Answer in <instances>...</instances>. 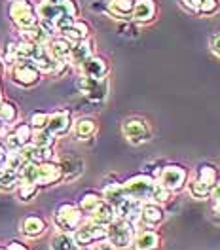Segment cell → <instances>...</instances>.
<instances>
[{
    "instance_id": "8d00e7d4",
    "label": "cell",
    "mask_w": 220,
    "mask_h": 250,
    "mask_svg": "<svg viewBox=\"0 0 220 250\" xmlns=\"http://www.w3.org/2000/svg\"><path fill=\"white\" fill-rule=\"evenodd\" d=\"M72 23H74V17L66 16V14H61V16L57 17L55 21H53V29H55L57 32H61V34H63V32L66 31L70 25H72Z\"/></svg>"
},
{
    "instance_id": "52a82bcc",
    "label": "cell",
    "mask_w": 220,
    "mask_h": 250,
    "mask_svg": "<svg viewBox=\"0 0 220 250\" xmlns=\"http://www.w3.org/2000/svg\"><path fill=\"white\" fill-rule=\"evenodd\" d=\"M12 78L17 85L23 87H31L34 83H38L40 80V70L34 66V62L31 59H17L12 70Z\"/></svg>"
},
{
    "instance_id": "f35d334b",
    "label": "cell",
    "mask_w": 220,
    "mask_h": 250,
    "mask_svg": "<svg viewBox=\"0 0 220 250\" xmlns=\"http://www.w3.org/2000/svg\"><path fill=\"white\" fill-rule=\"evenodd\" d=\"M209 46H211V51H213L217 57H220V32H217V34H213V36H211Z\"/></svg>"
},
{
    "instance_id": "4dcf8cb0",
    "label": "cell",
    "mask_w": 220,
    "mask_h": 250,
    "mask_svg": "<svg viewBox=\"0 0 220 250\" xmlns=\"http://www.w3.org/2000/svg\"><path fill=\"white\" fill-rule=\"evenodd\" d=\"M169 197H171V191H169V189H165V188L161 186V184L156 180V184H154V188H152V193H150V199H148V201L161 205V203H167V201H169Z\"/></svg>"
},
{
    "instance_id": "3957f363",
    "label": "cell",
    "mask_w": 220,
    "mask_h": 250,
    "mask_svg": "<svg viewBox=\"0 0 220 250\" xmlns=\"http://www.w3.org/2000/svg\"><path fill=\"white\" fill-rule=\"evenodd\" d=\"M55 226L61 231L74 233L80 226H82V210L72 203L59 205L57 210H55Z\"/></svg>"
},
{
    "instance_id": "7dc6e473",
    "label": "cell",
    "mask_w": 220,
    "mask_h": 250,
    "mask_svg": "<svg viewBox=\"0 0 220 250\" xmlns=\"http://www.w3.org/2000/svg\"><path fill=\"white\" fill-rule=\"evenodd\" d=\"M0 103H2V95H0Z\"/></svg>"
},
{
    "instance_id": "8fae6325",
    "label": "cell",
    "mask_w": 220,
    "mask_h": 250,
    "mask_svg": "<svg viewBox=\"0 0 220 250\" xmlns=\"http://www.w3.org/2000/svg\"><path fill=\"white\" fill-rule=\"evenodd\" d=\"M159 245H161V237L152 228L139 229L133 237V243H131L133 250H157Z\"/></svg>"
},
{
    "instance_id": "83f0119b",
    "label": "cell",
    "mask_w": 220,
    "mask_h": 250,
    "mask_svg": "<svg viewBox=\"0 0 220 250\" xmlns=\"http://www.w3.org/2000/svg\"><path fill=\"white\" fill-rule=\"evenodd\" d=\"M31 142L38 148H51L53 142H55V137L47 131V129H34L31 137Z\"/></svg>"
},
{
    "instance_id": "74e56055",
    "label": "cell",
    "mask_w": 220,
    "mask_h": 250,
    "mask_svg": "<svg viewBox=\"0 0 220 250\" xmlns=\"http://www.w3.org/2000/svg\"><path fill=\"white\" fill-rule=\"evenodd\" d=\"M6 144H8V148H10L12 152H19V150L23 148V142L19 141L14 133H10V135L6 137Z\"/></svg>"
},
{
    "instance_id": "484cf974",
    "label": "cell",
    "mask_w": 220,
    "mask_h": 250,
    "mask_svg": "<svg viewBox=\"0 0 220 250\" xmlns=\"http://www.w3.org/2000/svg\"><path fill=\"white\" fill-rule=\"evenodd\" d=\"M105 199L99 195V193H93V191H89V193H86V195H82V199H80V205H78V208L84 212V214H91L95 208L99 207V205L103 203Z\"/></svg>"
},
{
    "instance_id": "e0dca14e",
    "label": "cell",
    "mask_w": 220,
    "mask_h": 250,
    "mask_svg": "<svg viewBox=\"0 0 220 250\" xmlns=\"http://www.w3.org/2000/svg\"><path fill=\"white\" fill-rule=\"evenodd\" d=\"M89 220L95 222V224H99V226H105V228H107L110 222L116 220V208H114L112 205L107 203V201H103V203L99 205L93 212L89 214Z\"/></svg>"
},
{
    "instance_id": "bcb514c9",
    "label": "cell",
    "mask_w": 220,
    "mask_h": 250,
    "mask_svg": "<svg viewBox=\"0 0 220 250\" xmlns=\"http://www.w3.org/2000/svg\"><path fill=\"white\" fill-rule=\"evenodd\" d=\"M0 74H2V64H0Z\"/></svg>"
},
{
    "instance_id": "5bb4252c",
    "label": "cell",
    "mask_w": 220,
    "mask_h": 250,
    "mask_svg": "<svg viewBox=\"0 0 220 250\" xmlns=\"http://www.w3.org/2000/svg\"><path fill=\"white\" fill-rule=\"evenodd\" d=\"M46 129L53 135V137L65 135V133L70 129V112H68V110H61V112L51 114L49 120H47Z\"/></svg>"
},
{
    "instance_id": "9c48e42d",
    "label": "cell",
    "mask_w": 220,
    "mask_h": 250,
    "mask_svg": "<svg viewBox=\"0 0 220 250\" xmlns=\"http://www.w3.org/2000/svg\"><path fill=\"white\" fill-rule=\"evenodd\" d=\"M122 133H124V137H126L131 144H141V142L148 141V137H150V127H148V124H146L144 120H141V118H129V120H126L124 125H122Z\"/></svg>"
},
{
    "instance_id": "ba28073f",
    "label": "cell",
    "mask_w": 220,
    "mask_h": 250,
    "mask_svg": "<svg viewBox=\"0 0 220 250\" xmlns=\"http://www.w3.org/2000/svg\"><path fill=\"white\" fill-rule=\"evenodd\" d=\"M78 89L91 101H103L109 95V80L107 78H88L82 76L78 80Z\"/></svg>"
},
{
    "instance_id": "7c38bea8",
    "label": "cell",
    "mask_w": 220,
    "mask_h": 250,
    "mask_svg": "<svg viewBox=\"0 0 220 250\" xmlns=\"http://www.w3.org/2000/svg\"><path fill=\"white\" fill-rule=\"evenodd\" d=\"M80 68H82V74L88 78H107L109 74V62L103 57H95V55L88 57L80 64Z\"/></svg>"
},
{
    "instance_id": "b9f144b4",
    "label": "cell",
    "mask_w": 220,
    "mask_h": 250,
    "mask_svg": "<svg viewBox=\"0 0 220 250\" xmlns=\"http://www.w3.org/2000/svg\"><path fill=\"white\" fill-rule=\"evenodd\" d=\"M6 250H27L25 249V245H23V243H10V247H8V249Z\"/></svg>"
},
{
    "instance_id": "ab89813d",
    "label": "cell",
    "mask_w": 220,
    "mask_h": 250,
    "mask_svg": "<svg viewBox=\"0 0 220 250\" xmlns=\"http://www.w3.org/2000/svg\"><path fill=\"white\" fill-rule=\"evenodd\" d=\"M180 2H182L184 8H188V10H192V12L198 14V10H199V6H201L203 0H180Z\"/></svg>"
},
{
    "instance_id": "30bf717a",
    "label": "cell",
    "mask_w": 220,
    "mask_h": 250,
    "mask_svg": "<svg viewBox=\"0 0 220 250\" xmlns=\"http://www.w3.org/2000/svg\"><path fill=\"white\" fill-rule=\"evenodd\" d=\"M63 178L59 165L44 161V163H36V186H51L57 184Z\"/></svg>"
},
{
    "instance_id": "1f68e13d",
    "label": "cell",
    "mask_w": 220,
    "mask_h": 250,
    "mask_svg": "<svg viewBox=\"0 0 220 250\" xmlns=\"http://www.w3.org/2000/svg\"><path fill=\"white\" fill-rule=\"evenodd\" d=\"M17 118V108L16 104H12V103H0V122L2 124H12V122H16Z\"/></svg>"
},
{
    "instance_id": "2e32d148",
    "label": "cell",
    "mask_w": 220,
    "mask_h": 250,
    "mask_svg": "<svg viewBox=\"0 0 220 250\" xmlns=\"http://www.w3.org/2000/svg\"><path fill=\"white\" fill-rule=\"evenodd\" d=\"M70 47H72V44L66 38H53V40H49L46 49L55 61H66L68 53H70Z\"/></svg>"
},
{
    "instance_id": "ac0fdd59",
    "label": "cell",
    "mask_w": 220,
    "mask_h": 250,
    "mask_svg": "<svg viewBox=\"0 0 220 250\" xmlns=\"http://www.w3.org/2000/svg\"><path fill=\"white\" fill-rule=\"evenodd\" d=\"M91 49H93V44L88 42V40L74 42L72 47H70V53H68V61L72 62V64H76V66H80L88 57H91Z\"/></svg>"
},
{
    "instance_id": "5b68a950",
    "label": "cell",
    "mask_w": 220,
    "mask_h": 250,
    "mask_svg": "<svg viewBox=\"0 0 220 250\" xmlns=\"http://www.w3.org/2000/svg\"><path fill=\"white\" fill-rule=\"evenodd\" d=\"M186 180H188V171L180 165H165L157 178V182L165 189H169L171 193L180 191L186 184Z\"/></svg>"
},
{
    "instance_id": "cb8c5ba5",
    "label": "cell",
    "mask_w": 220,
    "mask_h": 250,
    "mask_svg": "<svg viewBox=\"0 0 220 250\" xmlns=\"http://www.w3.org/2000/svg\"><path fill=\"white\" fill-rule=\"evenodd\" d=\"M109 8L116 17L127 19V17H131V14H133L135 0H110Z\"/></svg>"
},
{
    "instance_id": "60d3db41",
    "label": "cell",
    "mask_w": 220,
    "mask_h": 250,
    "mask_svg": "<svg viewBox=\"0 0 220 250\" xmlns=\"http://www.w3.org/2000/svg\"><path fill=\"white\" fill-rule=\"evenodd\" d=\"M211 199L213 201H220V178L215 182V186L211 189Z\"/></svg>"
},
{
    "instance_id": "d590c367",
    "label": "cell",
    "mask_w": 220,
    "mask_h": 250,
    "mask_svg": "<svg viewBox=\"0 0 220 250\" xmlns=\"http://www.w3.org/2000/svg\"><path fill=\"white\" fill-rule=\"evenodd\" d=\"M47 120H49V114H46V112H34L31 116V127L32 129H46Z\"/></svg>"
},
{
    "instance_id": "f1b7e54d",
    "label": "cell",
    "mask_w": 220,
    "mask_h": 250,
    "mask_svg": "<svg viewBox=\"0 0 220 250\" xmlns=\"http://www.w3.org/2000/svg\"><path fill=\"white\" fill-rule=\"evenodd\" d=\"M19 172L16 171H6V169H2L0 171V189H4V191H12V189H16L19 186Z\"/></svg>"
},
{
    "instance_id": "d6986e66",
    "label": "cell",
    "mask_w": 220,
    "mask_h": 250,
    "mask_svg": "<svg viewBox=\"0 0 220 250\" xmlns=\"http://www.w3.org/2000/svg\"><path fill=\"white\" fill-rule=\"evenodd\" d=\"M103 199L116 208V207H120L127 199L126 189H124L122 184H109V186H105V189H103Z\"/></svg>"
},
{
    "instance_id": "7402d4cb",
    "label": "cell",
    "mask_w": 220,
    "mask_h": 250,
    "mask_svg": "<svg viewBox=\"0 0 220 250\" xmlns=\"http://www.w3.org/2000/svg\"><path fill=\"white\" fill-rule=\"evenodd\" d=\"M36 14H38V17H40V21H47V23L53 25V21L63 14V10H61L59 4H49V2L44 0V2L36 8Z\"/></svg>"
},
{
    "instance_id": "603a6c76",
    "label": "cell",
    "mask_w": 220,
    "mask_h": 250,
    "mask_svg": "<svg viewBox=\"0 0 220 250\" xmlns=\"http://www.w3.org/2000/svg\"><path fill=\"white\" fill-rule=\"evenodd\" d=\"M196 178H198L199 182H203V184L213 188L215 186V182L219 180V171H217V167L211 165V163H201V165L198 167Z\"/></svg>"
},
{
    "instance_id": "44dd1931",
    "label": "cell",
    "mask_w": 220,
    "mask_h": 250,
    "mask_svg": "<svg viewBox=\"0 0 220 250\" xmlns=\"http://www.w3.org/2000/svg\"><path fill=\"white\" fill-rule=\"evenodd\" d=\"M51 250H78L80 247L76 245L74 237L66 231H59L51 237Z\"/></svg>"
},
{
    "instance_id": "f546056e",
    "label": "cell",
    "mask_w": 220,
    "mask_h": 250,
    "mask_svg": "<svg viewBox=\"0 0 220 250\" xmlns=\"http://www.w3.org/2000/svg\"><path fill=\"white\" fill-rule=\"evenodd\" d=\"M211 189H213V188L203 184V182H199L198 178L192 180L188 184V191L194 199H207V197H211Z\"/></svg>"
},
{
    "instance_id": "ee69618b",
    "label": "cell",
    "mask_w": 220,
    "mask_h": 250,
    "mask_svg": "<svg viewBox=\"0 0 220 250\" xmlns=\"http://www.w3.org/2000/svg\"><path fill=\"white\" fill-rule=\"evenodd\" d=\"M46 2H49V4H59L61 0H46Z\"/></svg>"
},
{
    "instance_id": "836d02e7",
    "label": "cell",
    "mask_w": 220,
    "mask_h": 250,
    "mask_svg": "<svg viewBox=\"0 0 220 250\" xmlns=\"http://www.w3.org/2000/svg\"><path fill=\"white\" fill-rule=\"evenodd\" d=\"M219 10H220L219 0H203L201 6H199V10H198V14L203 17H211V16H215Z\"/></svg>"
},
{
    "instance_id": "e575fe53",
    "label": "cell",
    "mask_w": 220,
    "mask_h": 250,
    "mask_svg": "<svg viewBox=\"0 0 220 250\" xmlns=\"http://www.w3.org/2000/svg\"><path fill=\"white\" fill-rule=\"evenodd\" d=\"M14 135H16L19 141L23 142V146L25 144H29L31 142V137H32V127L29 124H21L16 127V131H14Z\"/></svg>"
},
{
    "instance_id": "4fadbf2b",
    "label": "cell",
    "mask_w": 220,
    "mask_h": 250,
    "mask_svg": "<svg viewBox=\"0 0 220 250\" xmlns=\"http://www.w3.org/2000/svg\"><path fill=\"white\" fill-rule=\"evenodd\" d=\"M165 218V212L163 208L157 203H142L141 208V224H144V228H154V226H159Z\"/></svg>"
},
{
    "instance_id": "d6a6232c",
    "label": "cell",
    "mask_w": 220,
    "mask_h": 250,
    "mask_svg": "<svg viewBox=\"0 0 220 250\" xmlns=\"http://www.w3.org/2000/svg\"><path fill=\"white\" fill-rule=\"evenodd\" d=\"M36 193H38V186H36V184H25V182H19V186H17V195H19V199H21L23 203L31 201Z\"/></svg>"
},
{
    "instance_id": "f6af8a7d",
    "label": "cell",
    "mask_w": 220,
    "mask_h": 250,
    "mask_svg": "<svg viewBox=\"0 0 220 250\" xmlns=\"http://www.w3.org/2000/svg\"><path fill=\"white\" fill-rule=\"evenodd\" d=\"M95 250H107V249H103V247H99V249H95Z\"/></svg>"
},
{
    "instance_id": "4316f807",
    "label": "cell",
    "mask_w": 220,
    "mask_h": 250,
    "mask_svg": "<svg viewBox=\"0 0 220 250\" xmlns=\"http://www.w3.org/2000/svg\"><path fill=\"white\" fill-rule=\"evenodd\" d=\"M95 129H97V124H95L91 118H82V120H78L74 124V135L82 141V139L91 137L95 133Z\"/></svg>"
},
{
    "instance_id": "9a60e30c",
    "label": "cell",
    "mask_w": 220,
    "mask_h": 250,
    "mask_svg": "<svg viewBox=\"0 0 220 250\" xmlns=\"http://www.w3.org/2000/svg\"><path fill=\"white\" fill-rule=\"evenodd\" d=\"M156 16V4L154 0H135V8L131 17L137 23H150Z\"/></svg>"
},
{
    "instance_id": "ffe728a7",
    "label": "cell",
    "mask_w": 220,
    "mask_h": 250,
    "mask_svg": "<svg viewBox=\"0 0 220 250\" xmlns=\"http://www.w3.org/2000/svg\"><path fill=\"white\" fill-rule=\"evenodd\" d=\"M21 229L27 237H40V235L46 231V222L40 218V216H27L21 224Z\"/></svg>"
},
{
    "instance_id": "7a4b0ae2",
    "label": "cell",
    "mask_w": 220,
    "mask_h": 250,
    "mask_svg": "<svg viewBox=\"0 0 220 250\" xmlns=\"http://www.w3.org/2000/svg\"><path fill=\"white\" fill-rule=\"evenodd\" d=\"M156 184V178H152L150 174H137L133 178H129L122 186L126 189V195L131 199H137L141 203H146L150 199L152 188Z\"/></svg>"
},
{
    "instance_id": "7bdbcfd3",
    "label": "cell",
    "mask_w": 220,
    "mask_h": 250,
    "mask_svg": "<svg viewBox=\"0 0 220 250\" xmlns=\"http://www.w3.org/2000/svg\"><path fill=\"white\" fill-rule=\"evenodd\" d=\"M213 210H215V214L220 216V201H213Z\"/></svg>"
},
{
    "instance_id": "d4e9b609",
    "label": "cell",
    "mask_w": 220,
    "mask_h": 250,
    "mask_svg": "<svg viewBox=\"0 0 220 250\" xmlns=\"http://www.w3.org/2000/svg\"><path fill=\"white\" fill-rule=\"evenodd\" d=\"M88 32H89V27H88L86 23H82V21H74V23H72V25H70L63 34L68 42H82V40H86V38H88Z\"/></svg>"
},
{
    "instance_id": "6da1fadb",
    "label": "cell",
    "mask_w": 220,
    "mask_h": 250,
    "mask_svg": "<svg viewBox=\"0 0 220 250\" xmlns=\"http://www.w3.org/2000/svg\"><path fill=\"white\" fill-rule=\"evenodd\" d=\"M135 237V226L122 218H116L107 226V241L110 249H127Z\"/></svg>"
},
{
    "instance_id": "8992f818",
    "label": "cell",
    "mask_w": 220,
    "mask_h": 250,
    "mask_svg": "<svg viewBox=\"0 0 220 250\" xmlns=\"http://www.w3.org/2000/svg\"><path fill=\"white\" fill-rule=\"evenodd\" d=\"M72 237H74V241H76L78 247H89V245H95V243L107 239V228L95 224L91 220L86 222V224L82 222V226L72 233Z\"/></svg>"
},
{
    "instance_id": "277c9868",
    "label": "cell",
    "mask_w": 220,
    "mask_h": 250,
    "mask_svg": "<svg viewBox=\"0 0 220 250\" xmlns=\"http://www.w3.org/2000/svg\"><path fill=\"white\" fill-rule=\"evenodd\" d=\"M10 16L21 31H29V29L38 25L36 10L32 8L29 0H14V4L10 6Z\"/></svg>"
}]
</instances>
